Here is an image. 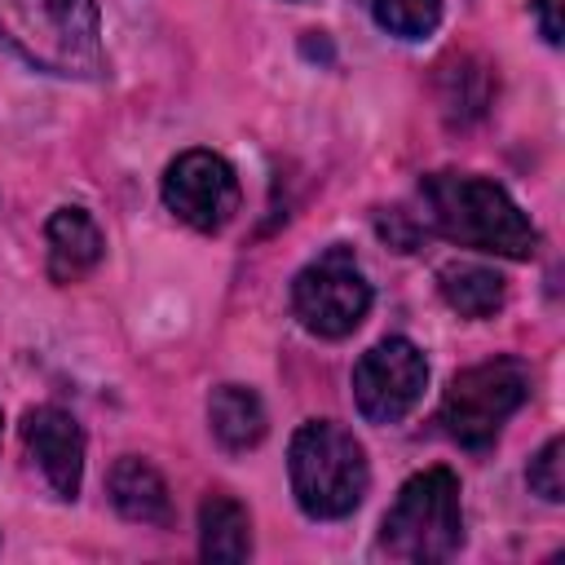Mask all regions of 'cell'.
Returning a JSON list of instances; mask_svg holds the SVG:
<instances>
[{"label":"cell","mask_w":565,"mask_h":565,"mask_svg":"<svg viewBox=\"0 0 565 565\" xmlns=\"http://www.w3.org/2000/svg\"><path fill=\"white\" fill-rule=\"evenodd\" d=\"M22 441H26L31 459L40 463L44 481L53 486V494L75 499L79 481H84V433H79V424L57 406H35L22 419Z\"/></svg>","instance_id":"obj_9"},{"label":"cell","mask_w":565,"mask_h":565,"mask_svg":"<svg viewBox=\"0 0 565 565\" xmlns=\"http://www.w3.org/2000/svg\"><path fill=\"white\" fill-rule=\"evenodd\" d=\"M424 225L459 247L494 252L508 260H530L539 234L530 216L508 199L503 185L472 177V172H433L419 185Z\"/></svg>","instance_id":"obj_1"},{"label":"cell","mask_w":565,"mask_h":565,"mask_svg":"<svg viewBox=\"0 0 565 565\" xmlns=\"http://www.w3.org/2000/svg\"><path fill=\"white\" fill-rule=\"evenodd\" d=\"M110 503L119 508V516H128L137 525H168V516H172L163 477L137 455H124L110 468Z\"/></svg>","instance_id":"obj_11"},{"label":"cell","mask_w":565,"mask_h":565,"mask_svg":"<svg viewBox=\"0 0 565 565\" xmlns=\"http://www.w3.org/2000/svg\"><path fill=\"white\" fill-rule=\"evenodd\" d=\"M428 362L406 335H388L353 366V397L371 424H397L424 393Z\"/></svg>","instance_id":"obj_7"},{"label":"cell","mask_w":565,"mask_h":565,"mask_svg":"<svg viewBox=\"0 0 565 565\" xmlns=\"http://www.w3.org/2000/svg\"><path fill=\"white\" fill-rule=\"evenodd\" d=\"M163 203L190 230H221L238 212V177L212 150H185L163 172Z\"/></svg>","instance_id":"obj_8"},{"label":"cell","mask_w":565,"mask_h":565,"mask_svg":"<svg viewBox=\"0 0 565 565\" xmlns=\"http://www.w3.org/2000/svg\"><path fill=\"white\" fill-rule=\"evenodd\" d=\"M525 393H530V371L516 358H494V362L468 366L450 380V388L441 397V424L459 446L486 450L499 437V428L508 424V415L525 402Z\"/></svg>","instance_id":"obj_5"},{"label":"cell","mask_w":565,"mask_h":565,"mask_svg":"<svg viewBox=\"0 0 565 565\" xmlns=\"http://www.w3.org/2000/svg\"><path fill=\"white\" fill-rule=\"evenodd\" d=\"M463 543V512H459V477L450 468L415 472L380 530V552L411 565H433L455 556Z\"/></svg>","instance_id":"obj_4"},{"label":"cell","mask_w":565,"mask_h":565,"mask_svg":"<svg viewBox=\"0 0 565 565\" xmlns=\"http://www.w3.org/2000/svg\"><path fill=\"white\" fill-rule=\"evenodd\" d=\"M371 18L402 40H424L441 22V0H371Z\"/></svg>","instance_id":"obj_15"},{"label":"cell","mask_w":565,"mask_h":565,"mask_svg":"<svg viewBox=\"0 0 565 565\" xmlns=\"http://www.w3.org/2000/svg\"><path fill=\"white\" fill-rule=\"evenodd\" d=\"M49 278L53 282H79L88 269H97L106 238L97 230V221L84 207H57L49 216Z\"/></svg>","instance_id":"obj_10"},{"label":"cell","mask_w":565,"mask_h":565,"mask_svg":"<svg viewBox=\"0 0 565 565\" xmlns=\"http://www.w3.org/2000/svg\"><path fill=\"white\" fill-rule=\"evenodd\" d=\"M207 419H212V437L234 455L252 450L265 437V406L243 384H221L207 402Z\"/></svg>","instance_id":"obj_13"},{"label":"cell","mask_w":565,"mask_h":565,"mask_svg":"<svg viewBox=\"0 0 565 565\" xmlns=\"http://www.w3.org/2000/svg\"><path fill=\"white\" fill-rule=\"evenodd\" d=\"M291 309L305 322V331L322 340H340L358 331V322L371 309V282L362 278L349 247H327L318 260H309L291 282Z\"/></svg>","instance_id":"obj_6"},{"label":"cell","mask_w":565,"mask_h":565,"mask_svg":"<svg viewBox=\"0 0 565 565\" xmlns=\"http://www.w3.org/2000/svg\"><path fill=\"white\" fill-rule=\"evenodd\" d=\"M437 287L446 296V305L463 318H494L503 309V278L486 265H446L437 274Z\"/></svg>","instance_id":"obj_14"},{"label":"cell","mask_w":565,"mask_h":565,"mask_svg":"<svg viewBox=\"0 0 565 565\" xmlns=\"http://www.w3.org/2000/svg\"><path fill=\"white\" fill-rule=\"evenodd\" d=\"M561 4H565V0H539V26H543L547 44H561V31H565V22H561Z\"/></svg>","instance_id":"obj_17"},{"label":"cell","mask_w":565,"mask_h":565,"mask_svg":"<svg viewBox=\"0 0 565 565\" xmlns=\"http://www.w3.org/2000/svg\"><path fill=\"white\" fill-rule=\"evenodd\" d=\"M0 40L49 75H102L93 0H0Z\"/></svg>","instance_id":"obj_2"},{"label":"cell","mask_w":565,"mask_h":565,"mask_svg":"<svg viewBox=\"0 0 565 565\" xmlns=\"http://www.w3.org/2000/svg\"><path fill=\"white\" fill-rule=\"evenodd\" d=\"M287 468H291L296 503L318 521L349 516L371 486L362 441L331 419H309L296 428L291 450H287Z\"/></svg>","instance_id":"obj_3"},{"label":"cell","mask_w":565,"mask_h":565,"mask_svg":"<svg viewBox=\"0 0 565 565\" xmlns=\"http://www.w3.org/2000/svg\"><path fill=\"white\" fill-rule=\"evenodd\" d=\"M199 552L203 561H247L252 556V521L238 499L207 494L199 508Z\"/></svg>","instance_id":"obj_12"},{"label":"cell","mask_w":565,"mask_h":565,"mask_svg":"<svg viewBox=\"0 0 565 565\" xmlns=\"http://www.w3.org/2000/svg\"><path fill=\"white\" fill-rule=\"evenodd\" d=\"M561 455H565V446H561V437H552V441L530 459V472H525V477H530V490L543 494L547 503H561V499H565V472H561L565 459H561Z\"/></svg>","instance_id":"obj_16"}]
</instances>
